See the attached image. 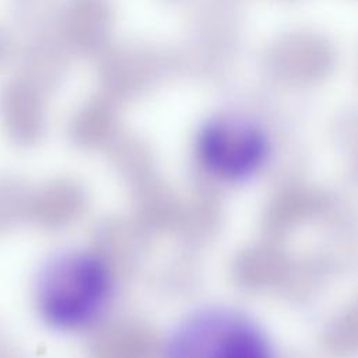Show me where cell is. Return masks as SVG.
Segmentation results:
<instances>
[{
    "label": "cell",
    "instance_id": "1",
    "mask_svg": "<svg viewBox=\"0 0 358 358\" xmlns=\"http://www.w3.org/2000/svg\"><path fill=\"white\" fill-rule=\"evenodd\" d=\"M112 295V274L102 257L84 249L50 255L34 281V299L41 319L52 329L74 331L90 326Z\"/></svg>",
    "mask_w": 358,
    "mask_h": 358
},
{
    "label": "cell",
    "instance_id": "2",
    "mask_svg": "<svg viewBox=\"0 0 358 358\" xmlns=\"http://www.w3.org/2000/svg\"><path fill=\"white\" fill-rule=\"evenodd\" d=\"M164 358H273L270 344L246 315L208 306L186 316L165 341Z\"/></svg>",
    "mask_w": 358,
    "mask_h": 358
},
{
    "label": "cell",
    "instance_id": "3",
    "mask_svg": "<svg viewBox=\"0 0 358 358\" xmlns=\"http://www.w3.org/2000/svg\"><path fill=\"white\" fill-rule=\"evenodd\" d=\"M197 154L211 173L228 180H241L260 166L266 144L250 126L234 120H215L200 131Z\"/></svg>",
    "mask_w": 358,
    "mask_h": 358
}]
</instances>
